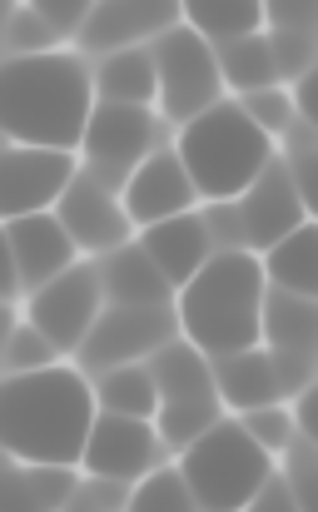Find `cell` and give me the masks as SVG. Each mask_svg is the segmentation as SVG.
Masks as SVG:
<instances>
[{
    "instance_id": "16",
    "label": "cell",
    "mask_w": 318,
    "mask_h": 512,
    "mask_svg": "<svg viewBox=\"0 0 318 512\" xmlns=\"http://www.w3.org/2000/svg\"><path fill=\"white\" fill-rule=\"evenodd\" d=\"M169 25H179V0H100L80 30V45L115 55V50H135L150 35L159 40Z\"/></svg>"
},
{
    "instance_id": "30",
    "label": "cell",
    "mask_w": 318,
    "mask_h": 512,
    "mask_svg": "<svg viewBox=\"0 0 318 512\" xmlns=\"http://www.w3.org/2000/svg\"><path fill=\"white\" fill-rule=\"evenodd\" d=\"M55 363H60L55 343L45 339L30 319H15V324H10V339H5V378H10V373H40V368H55Z\"/></svg>"
},
{
    "instance_id": "31",
    "label": "cell",
    "mask_w": 318,
    "mask_h": 512,
    "mask_svg": "<svg viewBox=\"0 0 318 512\" xmlns=\"http://www.w3.org/2000/svg\"><path fill=\"white\" fill-rule=\"evenodd\" d=\"M239 428H244V433H249V443H254V448H264L269 458H284V453H289V443L299 438V428H294V408H289V403L254 408V413H244V418H239Z\"/></svg>"
},
{
    "instance_id": "21",
    "label": "cell",
    "mask_w": 318,
    "mask_h": 512,
    "mask_svg": "<svg viewBox=\"0 0 318 512\" xmlns=\"http://www.w3.org/2000/svg\"><path fill=\"white\" fill-rule=\"evenodd\" d=\"M90 75H95V100H100V105H140V110H155L159 75H155V55H150L145 45L105 55Z\"/></svg>"
},
{
    "instance_id": "18",
    "label": "cell",
    "mask_w": 318,
    "mask_h": 512,
    "mask_svg": "<svg viewBox=\"0 0 318 512\" xmlns=\"http://www.w3.org/2000/svg\"><path fill=\"white\" fill-rule=\"evenodd\" d=\"M209 368H214V398H219V408H239V418L254 413V408H274V403H284L279 378H274V358H269L264 348L214 358Z\"/></svg>"
},
{
    "instance_id": "29",
    "label": "cell",
    "mask_w": 318,
    "mask_h": 512,
    "mask_svg": "<svg viewBox=\"0 0 318 512\" xmlns=\"http://www.w3.org/2000/svg\"><path fill=\"white\" fill-rule=\"evenodd\" d=\"M125 512H199V508H194V498H189L179 468L164 463V468H155L145 483L130 488V508Z\"/></svg>"
},
{
    "instance_id": "14",
    "label": "cell",
    "mask_w": 318,
    "mask_h": 512,
    "mask_svg": "<svg viewBox=\"0 0 318 512\" xmlns=\"http://www.w3.org/2000/svg\"><path fill=\"white\" fill-rule=\"evenodd\" d=\"M239 204V224H244V244L249 249H274L284 234H294L299 224H309V204L294 184V174L284 165V155L269 160V170L249 184Z\"/></svg>"
},
{
    "instance_id": "8",
    "label": "cell",
    "mask_w": 318,
    "mask_h": 512,
    "mask_svg": "<svg viewBox=\"0 0 318 512\" xmlns=\"http://www.w3.org/2000/svg\"><path fill=\"white\" fill-rule=\"evenodd\" d=\"M100 314H105V284L95 264H75L70 274L50 279L25 299V319L55 343V353H80Z\"/></svg>"
},
{
    "instance_id": "23",
    "label": "cell",
    "mask_w": 318,
    "mask_h": 512,
    "mask_svg": "<svg viewBox=\"0 0 318 512\" xmlns=\"http://www.w3.org/2000/svg\"><path fill=\"white\" fill-rule=\"evenodd\" d=\"M314 299H294L279 289H264V309H259V348L264 353H294L309 358L314 353Z\"/></svg>"
},
{
    "instance_id": "6",
    "label": "cell",
    "mask_w": 318,
    "mask_h": 512,
    "mask_svg": "<svg viewBox=\"0 0 318 512\" xmlns=\"http://www.w3.org/2000/svg\"><path fill=\"white\" fill-rule=\"evenodd\" d=\"M155 55V75H159V115L174 120V125H189L194 115L214 110L224 100V80H219V60H214V45L189 30L184 20L169 25L150 45Z\"/></svg>"
},
{
    "instance_id": "2",
    "label": "cell",
    "mask_w": 318,
    "mask_h": 512,
    "mask_svg": "<svg viewBox=\"0 0 318 512\" xmlns=\"http://www.w3.org/2000/svg\"><path fill=\"white\" fill-rule=\"evenodd\" d=\"M95 105H100L95 100V75L85 70L80 55H70V50L5 55V70H0L5 145L75 155L85 145Z\"/></svg>"
},
{
    "instance_id": "3",
    "label": "cell",
    "mask_w": 318,
    "mask_h": 512,
    "mask_svg": "<svg viewBox=\"0 0 318 512\" xmlns=\"http://www.w3.org/2000/svg\"><path fill=\"white\" fill-rule=\"evenodd\" d=\"M264 289L269 284H264L259 254H214L174 299L179 339L194 343L209 363L259 348Z\"/></svg>"
},
{
    "instance_id": "20",
    "label": "cell",
    "mask_w": 318,
    "mask_h": 512,
    "mask_svg": "<svg viewBox=\"0 0 318 512\" xmlns=\"http://www.w3.org/2000/svg\"><path fill=\"white\" fill-rule=\"evenodd\" d=\"M80 483L75 468H35L5 458V488H0V512H65L75 503Z\"/></svg>"
},
{
    "instance_id": "27",
    "label": "cell",
    "mask_w": 318,
    "mask_h": 512,
    "mask_svg": "<svg viewBox=\"0 0 318 512\" xmlns=\"http://www.w3.org/2000/svg\"><path fill=\"white\" fill-rule=\"evenodd\" d=\"M179 20L209 45H224L264 30V0H179Z\"/></svg>"
},
{
    "instance_id": "36",
    "label": "cell",
    "mask_w": 318,
    "mask_h": 512,
    "mask_svg": "<svg viewBox=\"0 0 318 512\" xmlns=\"http://www.w3.org/2000/svg\"><path fill=\"white\" fill-rule=\"evenodd\" d=\"M25 5H30V10H35L60 40H70V35L80 40V30H85V20L95 15L100 0H25Z\"/></svg>"
},
{
    "instance_id": "24",
    "label": "cell",
    "mask_w": 318,
    "mask_h": 512,
    "mask_svg": "<svg viewBox=\"0 0 318 512\" xmlns=\"http://www.w3.org/2000/svg\"><path fill=\"white\" fill-rule=\"evenodd\" d=\"M159 388V403H179V398H214V368L209 358L184 339H169L155 358L145 363Z\"/></svg>"
},
{
    "instance_id": "22",
    "label": "cell",
    "mask_w": 318,
    "mask_h": 512,
    "mask_svg": "<svg viewBox=\"0 0 318 512\" xmlns=\"http://www.w3.org/2000/svg\"><path fill=\"white\" fill-rule=\"evenodd\" d=\"M318 234L314 224H299L294 234H284L274 249L259 254V269H264V284L279 289V294H294V299H314L318 294Z\"/></svg>"
},
{
    "instance_id": "12",
    "label": "cell",
    "mask_w": 318,
    "mask_h": 512,
    "mask_svg": "<svg viewBox=\"0 0 318 512\" xmlns=\"http://www.w3.org/2000/svg\"><path fill=\"white\" fill-rule=\"evenodd\" d=\"M80 468H85V478H105V483L130 488V483H145L155 468H164V443H159L155 423L100 413Z\"/></svg>"
},
{
    "instance_id": "33",
    "label": "cell",
    "mask_w": 318,
    "mask_h": 512,
    "mask_svg": "<svg viewBox=\"0 0 318 512\" xmlns=\"http://www.w3.org/2000/svg\"><path fill=\"white\" fill-rule=\"evenodd\" d=\"M264 35H269V55H274L279 85L284 80H309V55H314L309 30H264Z\"/></svg>"
},
{
    "instance_id": "17",
    "label": "cell",
    "mask_w": 318,
    "mask_h": 512,
    "mask_svg": "<svg viewBox=\"0 0 318 512\" xmlns=\"http://www.w3.org/2000/svg\"><path fill=\"white\" fill-rule=\"evenodd\" d=\"M135 244L150 254V264L164 274L169 289H184V284L214 259L199 209H194V214H179V219H164V224H155V229H140Z\"/></svg>"
},
{
    "instance_id": "5",
    "label": "cell",
    "mask_w": 318,
    "mask_h": 512,
    "mask_svg": "<svg viewBox=\"0 0 318 512\" xmlns=\"http://www.w3.org/2000/svg\"><path fill=\"white\" fill-rule=\"evenodd\" d=\"M174 468L199 512H244L274 478V458L249 443L239 418H219L199 443L179 453Z\"/></svg>"
},
{
    "instance_id": "15",
    "label": "cell",
    "mask_w": 318,
    "mask_h": 512,
    "mask_svg": "<svg viewBox=\"0 0 318 512\" xmlns=\"http://www.w3.org/2000/svg\"><path fill=\"white\" fill-rule=\"evenodd\" d=\"M120 204H125V214H130V224H135V234H140V229H155L164 219L194 214L199 194H194L189 174L179 165V155H174V150H155L140 170L130 174Z\"/></svg>"
},
{
    "instance_id": "35",
    "label": "cell",
    "mask_w": 318,
    "mask_h": 512,
    "mask_svg": "<svg viewBox=\"0 0 318 512\" xmlns=\"http://www.w3.org/2000/svg\"><path fill=\"white\" fill-rule=\"evenodd\" d=\"M199 219H204V234H209L214 254H249L244 224H239V204H204Z\"/></svg>"
},
{
    "instance_id": "9",
    "label": "cell",
    "mask_w": 318,
    "mask_h": 512,
    "mask_svg": "<svg viewBox=\"0 0 318 512\" xmlns=\"http://www.w3.org/2000/svg\"><path fill=\"white\" fill-rule=\"evenodd\" d=\"M75 239L55 214H30V219H5V259H10V304L30 299L50 279L75 269Z\"/></svg>"
},
{
    "instance_id": "13",
    "label": "cell",
    "mask_w": 318,
    "mask_h": 512,
    "mask_svg": "<svg viewBox=\"0 0 318 512\" xmlns=\"http://www.w3.org/2000/svg\"><path fill=\"white\" fill-rule=\"evenodd\" d=\"M55 219L65 224V234L75 239V249H85V254H115V249H125V244H135L130 234H135V224H130V214H125V204H120V194L115 189H105L95 174H75V184L65 189V199L55 204Z\"/></svg>"
},
{
    "instance_id": "25",
    "label": "cell",
    "mask_w": 318,
    "mask_h": 512,
    "mask_svg": "<svg viewBox=\"0 0 318 512\" xmlns=\"http://www.w3.org/2000/svg\"><path fill=\"white\" fill-rule=\"evenodd\" d=\"M214 60H219V80H224V90L254 95V90L279 85V70H274V55H269V35H264V30L214 45Z\"/></svg>"
},
{
    "instance_id": "38",
    "label": "cell",
    "mask_w": 318,
    "mask_h": 512,
    "mask_svg": "<svg viewBox=\"0 0 318 512\" xmlns=\"http://www.w3.org/2000/svg\"><path fill=\"white\" fill-rule=\"evenodd\" d=\"M244 512H299V503H294V493L284 488V478L274 473V478L264 483V493H259V498H254Z\"/></svg>"
},
{
    "instance_id": "34",
    "label": "cell",
    "mask_w": 318,
    "mask_h": 512,
    "mask_svg": "<svg viewBox=\"0 0 318 512\" xmlns=\"http://www.w3.org/2000/svg\"><path fill=\"white\" fill-rule=\"evenodd\" d=\"M5 40H10V55H50V50L60 45V35H55L30 5H15V10H10Z\"/></svg>"
},
{
    "instance_id": "32",
    "label": "cell",
    "mask_w": 318,
    "mask_h": 512,
    "mask_svg": "<svg viewBox=\"0 0 318 512\" xmlns=\"http://www.w3.org/2000/svg\"><path fill=\"white\" fill-rule=\"evenodd\" d=\"M239 110H244L269 140H284V135L294 130V120H299L294 95H289L284 85H269V90H254V95H239Z\"/></svg>"
},
{
    "instance_id": "39",
    "label": "cell",
    "mask_w": 318,
    "mask_h": 512,
    "mask_svg": "<svg viewBox=\"0 0 318 512\" xmlns=\"http://www.w3.org/2000/svg\"><path fill=\"white\" fill-rule=\"evenodd\" d=\"M65 512H95V508H90V503H80V498H75V503H70V508H65Z\"/></svg>"
},
{
    "instance_id": "26",
    "label": "cell",
    "mask_w": 318,
    "mask_h": 512,
    "mask_svg": "<svg viewBox=\"0 0 318 512\" xmlns=\"http://www.w3.org/2000/svg\"><path fill=\"white\" fill-rule=\"evenodd\" d=\"M95 408L100 413H115V418H140V423H155L159 413V388L150 378L145 363H125V368H110L95 378Z\"/></svg>"
},
{
    "instance_id": "10",
    "label": "cell",
    "mask_w": 318,
    "mask_h": 512,
    "mask_svg": "<svg viewBox=\"0 0 318 512\" xmlns=\"http://www.w3.org/2000/svg\"><path fill=\"white\" fill-rule=\"evenodd\" d=\"M75 155L65 150H30V145H5L0 160V214L5 219H30V214H55L65 189L75 184Z\"/></svg>"
},
{
    "instance_id": "37",
    "label": "cell",
    "mask_w": 318,
    "mask_h": 512,
    "mask_svg": "<svg viewBox=\"0 0 318 512\" xmlns=\"http://www.w3.org/2000/svg\"><path fill=\"white\" fill-rule=\"evenodd\" d=\"M264 25L269 30H309L314 0H264Z\"/></svg>"
},
{
    "instance_id": "28",
    "label": "cell",
    "mask_w": 318,
    "mask_h": 512,
    "mask_svg": "<svg viewBox=\"0 0 318 512\" xmlns=\"http://www.w3.org/2000/svg\"><path fill=\"white\" fill-rule=\"evenodd\" d=\"M224 418V408H219V398H179V403H159L155 413V433L164 448H189V443H199L214 423Z\"/></svg>"
},
{
    "instance_id": "19",
    "label": "cell",
    "mask_w": 318,
    "mask_h": 512,
    "mask_svg": "<svg viewBox=\"0 0 318 512\" xmlns=\"http://www.w3.org/2000/svg\"><path fill=\"white\" fill-rule=\"evenodd\" d=\"M95 269H100L105 299L115 309H169V294L174 289L164 284V274L150 264V254L140 244H125V249L105 254Z\"/></svg>"
},
{
    "instance_id": "1",
    "label": "cell",
    "mask_w": 318,
    "mask_h": 512,
    "mask_svg": "<svg viewBox=\"0 0 318 512\" xmlns=\"http://www.w3.org/2000/svg\"><path fill=\"white\" fill-rule=\"evenodd\" d=\"M95 383L85 368H40L10 373L0 388V433L5 458L35 468H80L95 433Z\"/></svg>"
},
{
    "instance_id": "4",
    "label": "cell",
    "mask_w": 318,
    "mask_h": 512,
    "mask_svg": "<svg viewBox=\"0 0 318 512\" xmlns=\"http://www.w3.org/2000/svg\"><path fill=\"white\" fill-rule=\"evenodd\" d=\"M174 155H179V165L204 204H234L269 170L274 140L239 110V100H219L214 110L179 125Z\"/></svg>"
},
{
    "instance_id": "11",
    "label": "cell",
    "mask_w": 318,
    "mask_h": 512,
    "mask_svg": "<svg viewBox=\"0 0 318 512\" xmlns=\"http://www.w3.org/2000/svg\"><path fill=\"white\" fill-rule=\"evenodd\" d=\"M169 339H179L174 309H115V304H105L100 324L90 329V339L80 348V363L110 373V368L155 358Z\"/></svg>"
},
{
    "instance_id": "7",
    "label": "cell",
    "mask_w": 318,
    "mask_h": 512,
    "mask_svg": "<svg viewBox=\"0 0 318 512\" xmlns=\"http://www.w3.org/2000/svg\"><path fill=\"white\" fill-rule=\"evenodd\" d=\"M159 150V115L140 105H95L85 130V174H95L105 189L125 194L130 174Z\"/></svg>"
}]
</instances>
